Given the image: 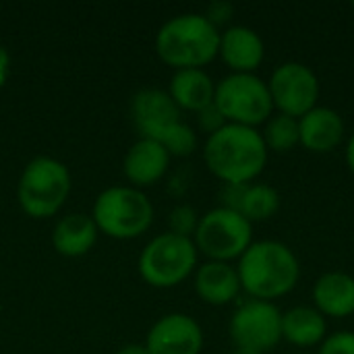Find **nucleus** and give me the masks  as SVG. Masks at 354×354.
<instances>
[{
	"mask_svg": "<svg viewBox=\"0 0 354 354\" xmlns=\"http://www.w3.org/2000/svg\"><path fill=\"white\" fill-rule=\"evenodd\" d=\"M268 156L261 131L241 124H224L203 143V162L224 185L255 183L266 170Z\"/></svg>",
	"mask_w": 354,
	"mask_h": 354,
	"instance_id": "1",
	"label": "nucleus"
},
{
	"mask_svg": "<svg viewBox=\"0 0 354 354\" xmlns=\"http://www.w3.org/2000/svg\"><path fill=\"white\" fill-rule=\"evenodd\" d=\"M243 290L255 301L274 303L292 292L301 280V261L295 251L274 239L253 241L236 263Z\"/></svg>",
	"mask_w": 354,
	"mask_h": 354,
	"instance_id": "2",
	"label": "nucleus"
},
{
	"mask_svg": "<svg viewBox=\"0 0 354 354\" xmlns=\"http://www.w3.org/2000/svg\"><path fill=\"white\" fill-rule=\"evenodd\" d=\"M220 50V29L203 12H183L168 19L156 33V52L160 60L174 71L203 68Z\"/></svg>",
	"mask_w": 354,
	"mask_h": 354,
	"instance_id": "3",
	"label": "nucleus"
},
{
	"mask_svg": "<svg viewBox=\"0 0 354 354\" xmlns=\"http://www.w3.org/2000/svg\"><path fill=\"white\" fill-rule=\"evenodd\" d=\"M68 168L50 156H35L27 162L17 185V199L21 209L33 220L56 216L71 195Z\"/></svg>",
	"mask_w": 354,
	"mask_h": 354,
	"instance_id": "4",
	"label": "nucleus"
},
{
	"mask_svg": "<svg viewBox=\"0 0 354 354\" xmlns=\"http://www.w3.org/2000/svg\"><path fill=\"white\" fill-rule=\"evenodd\" d=\"M97 230L116 241H131L153 224V205L149 197L131 185H118L102 191L91 209Z\"/></svg>",
	"mask_w": 354,
	"mask_h": 354,
	"instance_id": "5",
	"label": "nucleus"
},
{
	"mask_svg": "<svg viewBox=\"0 0 354 354\" xmlns=\"http://www.w3.org/2000/svg\"><path fill=\"white\" fill-rule=\"evenodd\" d=\"M197 261L199 251L193 239L162 232L143 247L137 270L145 284L153 288H174L195 274Z\"/></svg>",
	"mask_w": 354,
	"mask_h": 354,
	"instance_id": "6",
	"label": "nucleus"
},
{
	"mask_svg": "<svg viewBox=\"0 0 354 354\" xmlns=\"http://www.w3.org/2000/svg\"><path fill=\"white\" fill-rule=\"evenodd\" d=\"M216 108L228 124L257 129L276 112L268 81L255 73H230L216 83Z\"/></svg>",
	"mask_w": 354,
	"mask_h": 354,
	"instance_id": "7",
	"label": "nucleus"
},
{
	"mask_svg": "<svg viewBox=\"0 0 354 354\" xmlns=\"http://www.w3.org/2000/svg\"><path fill=\"white\" fill-rule=\"evenodd\" d=\"M193 243L207 261L232 263L251 247L253 224L239 212L220 205L199 218Z\"/></svg>",
	"mask_w": 354,
	"mask_h": 354,
	"instance_id": "8",
	"label": "nucleus"
},
{
	"mask_svg": "<svg viewBox=\"0 0 354 354\" xmlns=\"http://www.w3.org/2000/svg\"><path fill=\"white\" fill-rule=\"evenodd\" d=\"M274 110L295 118L305 116L319 104L322 83L317 73L299 60L282 62L268 79Z\"/></svg>",
	"mask_w": 354,
	"mask_h": 354,
	"instance_id": "9",
	"label": "nucleus"
},
{
	"mask_svg": "<svg viewBox=\"0 0 354 354\" xmlns=\"http://www.w3.org/2000/svg\"><path fill=\"white\" fill-rule=\"evenodd\" d=\"M234 346L268 353L282 342V311L268 301H247L230 317Z\"/></svg>",
	"mask_w": 354,
	"mask_h": 354,
	"instance_id": "10",
	"label": "nucleus"
},
{
	"mask_svg": "<svg viewBox=\"0 0 354 354\" xmlns=\"http://www.w3.org/2000/svg\"><path fill=\"white\" fill-rule=\"evenodd\" d=\"M145 348L149 354H201L203 330L191 315L168 313L149 328Z\"/></svg>",
	"mask_w": 354,
	"mask_h": 354,
	"instance_id": "11",
	"label": "nucleus"
},
{
	"mask_svg": "<svg viewBox=\"0 0 354 354\" xmlns=\"http://www.w3.org/2000/svg\"><path fill=\"white\" fill-rule=\"evenodd\" d=\"M180 114V108L164 89L145 87L131 97V116L143 139H156L164 129L178 122Z\"/></svg>",
	"mask_w": 354,
	"mask_h": 354,
	"instance_id": "12",
	"label": "nucleus"
},
{
	"mask_svg": "<svg viewBox=\"0 0 354 354\" xmlns=\"http://www.w3.org/2000/svg\"><path fill=\"white\" fill-rule=\"evenodd\" d=\"M218 56L230 73H255L266 58V44L253 27L228 25L220 31Z\"/></svg>",
	"mask_w": 354,
	"mask_h": 354,
	"instance_id": "13",
	"label": "nucleus"
},
{
	"mask_svg": "<svg viewBox=\"0 0 354 354\" xmlns=\"http://www.w3.org/2000/svg\"><path fill=\"white\" fill-rule=\"evenodd\" d=\"M301 145L313 153H330L346 139V124L338 110L330 106H315L299 118Z\"/></svg>",
	"mask_w": 354,
	"mask_h": 354,
	"instance_id": "14",
	"label": "nucleus"
},
{
	"mask_svg": "<svg viewBox=\"0 0 354 354\" xmlns=\"http://www.w3.org/2000/svg\"><path fill=\"white\" fill-rule=\"evenodd\" d=\"M170 168V153L153 139L135 141L122 160V172L131 187L145 189L160 183Z\"/></svg>",
	"mask_w": 354,
	"mask_h": 354,
	"instance_id": "15",
	"label": "nucleus"
},
{
	"mask_svg": "<svg viewBox=\"0 0 354 354\" xmlns=\"http://www.w3.org/2000/svg\"><path fill=\"white\" fill-rule=\"evenodd\" d=\"M193 286L197 297L214 307L230 305L243 290L236 266L224 261H205L197 266L193 274Z\"/></svg>",
	"mask_w": 354,
	"mask_h": 354,
	"instance_id": "16",
	"label": "nucleus"
},
{
	"mask_svg": "<svg viewBox=\"0 0 354 354\" xmlns=\"http://www.w3.org/2000/svg\"><path fill=\"white\" fill-rule=\"evenodd\" d=\"M313 307L328 319H344L354 313V276L326 272L313 284Z\"/></svg>",
	"mask_w": 354,
	"mask_h": 354,
	"instance_id": "17",
	"label": "nucleus"
},
{
	"mask_svg": "<svg viewBox=\"0 0 354 354\" xmlns=\"http://www.w3.org/2000/svg\"><path fill=\"white\" fill-rule=\"evenodd\" d=\"M97 226L87 214H66L52 230V247L62 257H83L97 241Z\"/></svg>",
	"mask_w": 354,
	"mask_h": 354,
	"instance_id": "18",
	"label": "nucleus"
},
{
	"mask_svg": "<svg viewBox=\"0 0 354 354\" xmlns=\"http://www.w3.org/2000/svg\"><path fill=\"white\" fill-rule=\"evenodd\" d=\"M168 93L180 108V112L187 110L197 114L214 104L216 83L203 68H183L174 71Z\"/></svg>",
	"mask_w": 354,
	"mask_h": 354,
	"instance_id": "19",
	"label": "nucleus"
},
{
	"mask_svg": "<svg viewBox=\"0 0 354 354\" xmlns=\"http://www.w3.org/2000/svg\"><path fill=\"white\" fill-rule=\"evenodd\" d=\"M328 336V319L307 305H297L282 313V340L299 348L319 346Z\"/></svg>",
	"mask_w": 354,
	"mask_h": 354,
	"instance_id": "20",
	"label": "nucleus"
},
{
	"mask_svg": "<svg viewBox=\"0 0 354 354\" xmlns=\"http://www.w3.org/2000/svg\"><path fill=\"white\" fill-rule=\"evenodd\" d=\"M280 209V193L266 183H251L245 187L239 214L245 216L251 224L266 222L274 218Z\"/></svg>",
	"mask_w": 354,
	"mask_h": 354,
	"instance_id": "21",
	"label": "nucleus"
},
{
	"mask_svg": "<svg viewBox=\"0 0 354 354\" xmlns=\"http://www.w3.org/2000/svg\"><path fill=\"white\" fill-rule=\"evenodd\" d=\"M263 143L268 147V151H276V153H286L290 149H295L297 145H301V135H299V118L288 116V114H280L274 112L261 131Z\"/></svg>",
	"mask_w": 354,
	"mask_h": 354,
	"instance_id": "22",
	"label": "nucleus"
},
{
	"mask_svg": "<svg viewBox=\"0 0 354 354\" xmlns=\"http://www.w3.org/2000/svg\"><path fill=\"white\" fill-rule=\"evenodd\" d=\"M153 141H158L170 153V158H187L199 145L195 129L191 124H187L185 120H178V122L170 124Z\"/></svg>",
	"mask_w": 354,
	"mask_h": 354,
	"instance_id": "23",
	"label": "nucleus"
},
{
	"mask_svg": "<svg viewBox=\"0 0 354 354\" xmlns=\"http://www.w3.org/2000/svg\"><path fill=\"white\" fill-rule=\"evenodd\" d=\"M199 214L195 207L187 205V203H180L176 207H172L170 216H168V226L172 234H178V236H185V239H193L197 226H199Z\"/></svg>",
	"mask_w": 354,
	"mask_h": 354,
	"instance_id": "24",
	"label": "nucleus"
},
{
	"mask_svg": "<svg viewBox=\"0 0 354 354\" xmlns=\"http://www.w3.org/2000/svg\"><path fill=\"white\" fill-rule=\"evenodd\" d=\"M317 354H354V332L340 330L328 334L326 340L319 344Z\"/></svg>",
	"mask_w": 354,
	"mask_h": 354,
	"instance_id": "25",
	"label": "nucleus"
},
{
	"mask_svg": "<svg viewBox=\"0 0 354 354\" xmlns=\"http://www.w3.org/2000/svg\"><path fill=\"white\" fill-rule=\"evenodd\" d=\"M203 17H205L216 29H220V27H224V25H228V23L232 21V17H234V4L228 2V0H214V2L207 4Z\"/></svg>",
	"mask_w": 354,
	"mask_h": 354,
	"instance_id": "26",
	"label": "nucleus"
},
{
	"mask_svg": "<svg viewBox=\"0 0 354 354\" xmlns=\"http://www.w3.org/2000/svg\"><path fill=\"white\" fill-rule=\"evenodd\" d=\"M197 122H199V129H201L207 137L214 135L216 131H220L224 124H228V122L224 120L222 112L216 108V104H212V106L203 108L201 112H197Z\"/></svg>",
	"mask_w": 354,
	"mask_h": 354,
	"instance_id": "27",
	"label": "nucleus"
},
{
	"mask_svg": "<svg viewBox=\"0 0 354 354\" xmlns=\"http://www.w3.org/2000/svg\"><path fill=\"white\" fill-rule=\"evenodd\" d=\"M10 75V54L4 46H0V87L8 81Z\"/></svg>",
	"mask_w": 354,
	"mask_h": 354,
	"instance_id": "28",
	"label": "nucleus"
},
{
	"mask_svg": "<svg viewBox=\"0 0 354 354\" xmlns=\"http://www.w3.org/2000/svg\"><path fill=\"white\" fill-rule=\"evenodd\" d=\"M344 158H346V166L354 174V131L346 137V149H344Z\"/></svg>",
	"mask_w": 354,
	"mask_h": 354,
	"instance_id": "29",
	"label": "nucleus"
},
{
	"mask_svg": "<svg viewBox=\"0 0 354 354\" xmlns=\"http://www.w3.org/2000/svg\"><path fill=\"white\" fill-rule=\"evenodd\" d=\"M116 354H149V353H147L145 344H127V346H122V348H120Z\"/></svg>",
	"mask_w": 354,
	"mask_h": 354,
	"instance_id": "30",
	"label": "nucleus"
},
{
	"mask_svg": "<svg viewBox=\"0 0 354 354\" xmlns=\"http://www.w3.org/2000/svg\"><path fill=\"white\" fill-rule=\"evenodd\" d=\"M232 354H263V353H259V351H253V348H241V346H236V348L232 351Z\"/></svg>",
	"mask_w": 354,
	"mask_h": 354,
	"instance_id": "31",
	"label": "nucleus"
},
{
	"mask_svg": "<svg viewBox=\"0 0 354 354\" xmlns=\"http://www.w3.org/2000/svg\"><path fill=\"white\" fill-rule=\"evenodd\" d=\"M353 8H354V2H353Z\"/></svg>",
	"mask_w": 354,
	"mask_h": 354,
	"instance_id": "32",
	"label": "nucleus"
}]
</instances>
